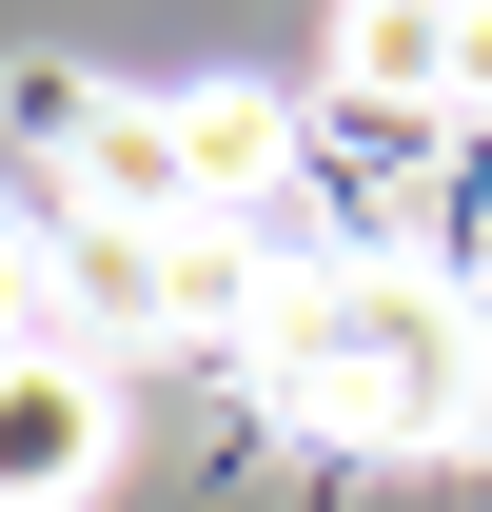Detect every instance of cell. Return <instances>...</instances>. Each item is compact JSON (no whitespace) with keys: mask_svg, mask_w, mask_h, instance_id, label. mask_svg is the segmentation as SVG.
Segmentation results:
<instances>
[{"mask_svg":"<svg viewBox=\"0 0 492 512\" xmlns=\"http://www.w3.org/2000/svg\"><path fill=\"white\" fill-rule=\"evenodd\" d=\"M276 394H296L315 434H374V453H433V434H473V394H492V355H473V316L433 296V276H315V296H276Z\"/></svg>","mask_w":492,"mask_h":512,"instance_id":"obj_1","label":"cell"},{"mask_svg":"<svg viewBox=\"0 0 492 512\" xmlns=\"http://www.w3.org/2000/svg\"><path fill=\"white\" fill-rule=\"evenodd\" d=\"M119 473V375L79 335H0V512H99Z\"/></svg>","mask_w":492,"mask_h":512,"instance_id":"obj_2","label":"cell"},{"mask_svg":"<svg viewBox=\"0 0 492 512\" xmlns=\"http://www.w3.org/2000/svg\"><path fill=\"white\" fill-rule=\"evenodd\" d=\"M60 296L99 335H217V316H237V256H217V237H138V217H79V237H60Z\"/></svg>","mask_w":492,"mask_h":512,"instance_id":"obj_3","label":"cell"},{"mask_svg":"<svg viewBox=\"0 0 492 512\" xmlns=\"http://www.w3.org/2000/svg\"><path fill=\"white\" fill-rule=\"evenodd\" d=\"M60 178H79V217H138V237H217V197H197L178 119H60Z\"/></svg>","mask_w":492,"mask_h":512,"instance_id":"obj_4","label":"cell"},{"mask_svg":"<svg viewBox=\"0 0 492 512\" xmlns=\"http://www.w3.org/2000/svg\"><path fill=\"white\" fill-rule=\"evenodd\" d=\"M335 99L453 119V0H335Z\"/></svg>","mask_w":492,"mask_h":512,"instance_id":"obj_5","label":"cell"},{"mask_svg":"<svg viewBox=\"0 0 492 512\" xmlns=\"http://www.w3.org/2000/svg\"><path fill=\"white\" fill-rule=\"evenodd\" d=\"M158 119H178V158H197V197H217V217H237V197L296 158V119H276L256 79H197V99H158Z\"/></svg>","mask_w":492,"mask_h":512,"instance_id":"obj_6","label":"cell"},{"mask_svg":"<svg viewBox=\"0 0 492 512\" xmlns=\"http://www.w3.org/2000/svg\"><path fill=\"white\" fill-rule=\"evenodd\" d=\"M453 119H492V0H453Z\"/></svg>","mask_w":492,"mask_h":512,"instance_id":"obj_7","label":"cell"},{"mask_svg":"<svg viewBox=\"0 0 492 512\" xmlns=\"http://www.w3.org/2000/svg\"><path fill=\"white\" fill-rule=\"evenodd\" d=\"M0 335H40V237L0 217Z\"/></svg>","mask_w":492,"mask_h":512,"instance_id":"obj_8","label":"cell"}]
</instances>
